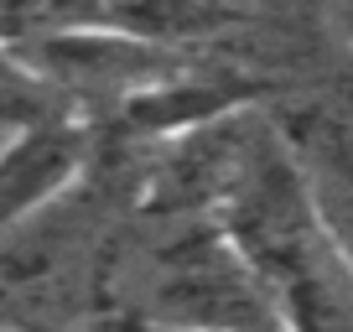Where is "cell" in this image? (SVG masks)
I'll return each mask as SVG.
<instances>
[{
	"label": "cell",
	"mask_w": 353,
	"mask_h": 332,
	"mask_svg": "<svg viewBox=\"0 0 353 332\" xmlns=\"http://www.w3.org/2000/svg\"><path fill=\"white\" fill-rule=\"evenodd\" d=\"M94 322L125 332H286L276 296L219 218H125Z\"/></svg>",
	"instance_id": "6da1fadb"
},
{
	"label": "cell",
	"mask_w": 353,
	"mask_h": 332,
	"mask_svg": "<svg viewBox=\"0 0 353 332\" xmlns=\"http://www.w3.org/2000/svg\"><path fill=\"white\" fill-rule=\"evenodd\" d=\"M219 229L260 270L286 332H353V255L322 218L317 192L276 125L223 198Z\"/></svg>",
	"instance_id": "7a4b0ae2"
},
{
	"label": "cell",
	"mask_w": 353,
	"mask_h": 332,
	"mask_svg": "<svg viewBox=\"0 0 353 332\" xmlns=\"http://www.w3.org/2000/svg\"><path fill=\"white\" fill-rule=\"evenodd\" d=\"M94 156V130L78 120L32 125L0 141V239L57 203Z\"/></svg>",
	"instance_id": "3957f363"
},
{
	"label": "cell",
	"mask_w": 353,
	"mask_h": 332,
	"mask_svg": "<svg viewBox=\"0 0 353 332\" xmlns=\"http://www.w3.org/2000/svg\"><path fill=\"white\" fill-rule=\"evenodd\" d=\"M312 192L322 203V218L332 223L338 239H353V166L348 172H332V177H307Z\"/></svg>",
	"instance_id": "277c9868"
},
{
	"label": "cell",
	"mask_w": 353,
	"mask_h": 332,
	"mask_svg": "<svg viewBox=\"0 0 353 332\" xmlns=\"http://www.w3.org/2000/svg\"><path fill=\"white\" fill-rule=\"evenodd\" d=\"M343 249H348V255H353V239H343Z\"/></svg>",
	"instance_id": "5b68a950"
}]
</instances>
